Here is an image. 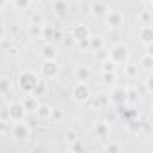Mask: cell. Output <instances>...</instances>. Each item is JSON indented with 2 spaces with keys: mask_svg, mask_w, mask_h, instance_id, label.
I'll use <instances>...</instances> for the list:
<instances>
[{
  "mask_svg": "<svg viewBox=\"0 0 153 153\" xmlns=\"http://www.w3.org/2000/svg\"><path fill=\"white\" fill-rule=\"evenodd\" d=\"M72 149H76V151H83V149H85V146H83L79 140H74V148H72Z\"/></svg>",
  "mask_w": 153,
  "mask_h": 153,
  "instance_id": "obj_29",
  "label": "cell"
},
{
  "mask_svg": "<svg viewBox=\"0 0 153 153\" xmlns=\"http://www.w3.org/2000/svg\"><path fill=\"white\" fill-rule=\"evenodd\" d=\"M4 6H6V0H0V9H2Z\"/></svg>",
  "mask_w": 153,
  "mask_h": 153,
  "instance_id": "obj_33",
  "label": "cell"
},
{
  "mask_svg": "<svg viewBox=\"0 0 153 153\" xmlns=\"http://www.w3.org/2000/svg\"><path fill=\"white\" fill-rule=\"evenodd\" d=\"M67 140H68V142H74V140H78V135H76L74 131H68V133H67Z\"/></svg>",
  "mask_w": 153,
  "mask_h": 153,
  "instance_id": "obj_30",
  "label": "cell"
},
{
  "mask_svg": "<svg viewBox=\"0 0 153 153\" xmlns=\"http://www.w3.org/2000/svg\"><path fill=\"white\" fill-rule=\"evenodd\" d=\"M96 105H97V106L110 105V96H106V94H99V96H97V101H96Z\"/></svg>",
  "mask_w": 153,
  "mask_h": 153,
  "instance_id": "obj_21",
  "label": "cell"
},
{
  "mask_svg": "<svg viewBox=\"0 0 153 153\" xmlns=\"http://www.w3.org/2000/svg\"><path fill=\"white\" fill-rule=\"evenodd\" d=\"M31 0H15V7L16 9H29Z\"/></svg>",
  "mask_w": 153,
  "mask_h": 153,
  "instance_id": "obj_22",
  "label": "cell"
},
{
  "mask_svg": "<svg viewBox=\"0 0 153 153\" xmlns=\"http://www.w3.org/2000/svg\"><path fill=\"white\" fill-rule=\"evenodd\" d=\"M34 99H36L34 96H31V97H27V99H25V101L22 103V105H24V108H25V110H36L38 106H36V101H34Z\"/></svg>",
  "mask_w": 153,
  "mask_h": 153,
  "instance_id": "obj_18",
  "label": "cell"
},
{
  "mask_svg": "<svg viewBox=\"0 0 153 153\" xmlns=\"http://www.w3.org/2000/svg\"><path fill=\"white\" fill-rule=\"evenodd\" d=\"M7 117H9L11 121H15V123L24 121V117H25V108H24V105H22V103L11 105V106H9V112H7Z\"/></svg>",
  "mask_w": 153,
  "mask_h": 153,
  "instance_id": "obj_4",
  "label": "cell"
},
{
  "mask_svg": "<svg viewBox=\"0 0 153 153\" xmlns=\"http://www.w3.org/2000/svg\"><path fill=\"white\" fill-rule=\"evenodd\" d=\"M74 76H76V79H78V81L87 83V81L90 79V68H88L87 65H79L78 68L74 70Z\"/></svg>",
  "mask_w": 153,
  "mask_h": 153,
  "instance_id": "obj_9",
  "label": "cell"
},
{
  "mask_svg": "<svg viewBox=\"0 0 153 153\" xmlns=\"http://www.w3.org/2000/svg\"><path fill=\"white\" fill-rule=\"evenodd\" d=\"M103 68H105V72H112V70H115V63L112 59H108V61L103 63Z\"/></svg>",
  "mask_w": 153,
  "mask_h": 153,
  "instance_id": "obj_26",
  "label": "cell"
},
{
  "mask_svg": "<svg viewBox=\"0 0 153 153\" xmlns=\"http://www.w3.org/2000/svg\"><path fill=\"white\" fill-rule=\"evenodd\" d=\"M106 131H108V128H106V124H99V126L96 128V133H97L99 137H106Z\"/></svg>",
  "mask_w": 153,
  "mask_h": 153,
  "instance_id": "obj_27",
  "label": "cell"
},
{
  "mask_svg": "<svg viewBox=\"0 0 153 153\" xmlns=\"http://www.w3.org/2000/svg\"><path fill=\"white\" fill-rule=\"evenodd\" d=\"M103 79H105L106 85H114V83H115V72H114V70H112V72H105Z\"/></svg>",
  "mask_w": 153,
  "mask_h": 153,
  "instance_id": "obj_20",
  "label": "cell"
},
{
  "mask_svg": "<svg viewBox=\"0 0 153 153\" xmlns=\"http://www.w3.org/2000/svg\"><path fill=\"white\" fill-rule=\"evenodd\" d=\"M29 126L25 124V123H22V121H18L15 126H13V137L16 139V140H25V139H29Z\"/></svg>",
  "mask_w": 153,
  "mask_h": 153,
  "instance_id": "obj_6",
  "label": "cell"
},
{
  "mask_svg": "<svg viewBox=\"0 0 153 153\" xmlns=\"http://www.w3.org/2000/svg\"><path fill=\"white\" fill-rule=\"evenodd\" d=\"M11 88V81L7 78H0V94H7Z\"/></svg>",
  "mask_w": 153,
  "mask_h": 153,
  "instance_id": "obj_17",
  "label": "cell"
},
{
  "mask_svg": "<svg viewBox=\"0 0 153 153\" xmlns=\"http://www.w3.org/2000/svg\"><path fill=\"white\" fill-rule=\"evenodd\" d=\"M72 96H74V99L78 101V103H87V101L90 99V90H88V85H87V83H83V81H79L78 85L74 87Z\"/></svg>",
  "mask_w": 153,
  "mask_h": 153,
  "instance_id": "obj_3",
  "label": "cell"
},
{
  "mask_svg": "<svg viewBox=\"0 0 153 153\" xmlns=\"http://www.w3.org/2000/svg\"><path fill=\"white\" fill-rule=\"evenodd\" d=\"M42 31H43L42 24H33V22H31V25H29V36H33V38H42Z\"/></svg>",
  "mask_w": 153,
  "mask_h": 153,
  "instance_id": "obj_13",
  "label": "cell"
},
{
  "mask_svg": "<svg viewBox=\"0 0 153 153\" xmlns=\"http://www.w3.org/2000/svg\"><path fill=\"white\" fill-rule=\"evenodd\" d=\"M2 38H4V27L0 25V40H2Z\"/></svg>",
  "mask_w": 153,
  "mask_h": 153,
  "instance_id": "obj_32",
  "label": "cell"
},
{
  "mask_svg": "<svg viewBox=\"0 0 153 153\" xmlns=\"http://www.w3.org/2000/svg\"><path fill=\"white\" fill-rule=\"evenodd\" d=\"M139 72V67L137 65H128V68H126V74L130 76V78H133V76Z\"/></svg>",
  "mask_w": 153,
  "mask_h": 153,
  "instance_id": "obj_28",
  "label": "cell"
},
{
  "mask_svg": "<svg viewBox=\"0 0 153 153\" xmlns=\"http://www.w3.org/2000/svg\"><path fill=\"white\" fill-rule=\"evenodd\" d=\"M139 18H140V22H142L144 25H151V11H149V9H144V11L139 15Z\"/></svg>",
  "mask_w": 153,
  "mask_h": 153,
  "instance_id": "obj_15",
  "label": "cell"
},
{
  "mask_svg": "<svg viewBox=\"0 0 153 153\" xmlns=\"http://www.w3.org/2000/svg\"><path fill=\"white\" fill-rule=\"evenodd\" d=\"M140 40H142L146 45H151V42H153V29H151V25H144V27H142V31H140Z\"/></svg>",
  "mask_w": 153,
  "mask_h": 153,
  "instance_id": "obj_11",
  "label": "cell"
},
{
  "mask_svg": "<svg viewBox=\"0 0 153 153\" xmlns=\"http://www.w3.org/2000/svg\"><path fill=\"white\" fill-rule=\"evenodd\" d=\"M126 101H128V90H124V88H115L110 94V103H114L115 106L124 105Z\"/></svg>",
  "mask_w": 153,
  "mask_h": 153,
  "instance_id": "obj_7",
  "label": "cell"
},
{
  "mask_svg": "<svg viewBox=\"0 0 153 153\" xmlns=\"http://www.w3.org/2000/svg\"><path fill=\"white\" fill-rule=\"evenodd\" d=\"M105 149H106V151H121V146H115V144H108Z\"/></svg>",
  "mask_w": 153,
  "mask_h": 153,
  "instance_id": "obj_31",
  "label": "cell"
},
{
  "mask_svg": "<svg viewBox=\"0 0 153 153\" xmlns=\"http://www.w3.org/2000/svg\"><path fill=\"white\" fill-rule=\"evenodd\" d=\"M70 38H74V40H88L90 38V31H88L87 25H76L72 29V36Z\"/></svg>",
  "mask_w": 153,
  "mask_h": 153,
  "instance_id": "obj_8",
  "label": "cell"
},
{
  "mask_svg": "<svg viewBox=\"0 0 153 153\" xmlns=\"http://www.w3.org/2000/svg\"><path fill=\"white\" fill-rule=\"evenodd\" d=\"M90 40V47L94 49V51H99L101 47H103V42H101V38H88Z\"/></svg>",
  "mask_w": 153,
  "mask_h": 153,
  "instance_id": "obj_23",
  "label": "cell"
},
{
  "mask_svg": "<svg viewBox=\"0 0 153 153\" xmlns=\"http://www.w3.org/2000/svg\"><path fill=\"white\" fill-rule=\"evenodd\" d=\"M54 9L58 13H63L67 9V2H65V0H56V2H54Z\"/></svg>",
  "mask_w": 153,
  "mask_h": 153,
  "instance_id": "obj_24",
  "label": "cell"
},
{
  "mask_svg": "<svg viewBox=\"0 0 153 153\" xmlns=\"http://www.w3.org/2000/svg\"><path fill=\"white\" fill-rule=\"evenodd\" d=\"M140 65H142V67H146V68H149V67H151V54H149V52H146V56H142Z\"/></svg>",
  "mask_w": 153,
  "mask_h": 153,
  "instance_id": "obj_25",
  "label": "cell"
},
{
  "mask_svg": "<svg viewBox=\"0 0 153 153\" xmlns=\"http://www.w3.org/2000/svg\"><path fill=\"white\" fill-rule=\"evenodd\" d=\"M58 63L54 59H45L43 65L40 67V72L45 76V78H54V76H58Z\"/></svg>",
  "mask_w": 153,
  "mask_h": 153,
  "instance_id": "obj_5",
  "label": "cell"
},
{
  "mask_svg": "<svg viewBox=\"0 0 153 153\" xmlns=\"http://www.w3.org/2000/svg\"><path fill=\"white\" fill-rule=\"evenodd\" d=\"M38 76L36 74H33V72H24L22 76H20V88L25 92V94H33V88H34V85L38 83Z\"/></svg>",
  "mask_w": 153,
  "mask_h": 153,
  "instance_id": "obj_2",
  "label": "cell"
},
{
  "mask_svg": "<svg viewBox=\"0 0 153 153\" xmlns=\"http://www.w3.org/2000/svg\"><path fill=\"white\" fill-rule=\"evenodd\" d=\"M52 36H54V27L45 25L43 31H42V38H45V40H52Z\"/></svg>",
  "mask_w": 153,
  "mask_h": 153,
  "instance_id": "obj_19",
  "label": "cell"
},
{
  "mask_svg": "<svg viewBox=\"0 0 153 153\" xmlns=\"http://www.w3.org/2000/svg\"><path fill=\"white\" fill-rule=\"evenodd\" d=\"M108 13V6L103 4V2H94L92 4V15L94 16H103Z\"/></svg>",
  "mask_w": 153,
  "mask_h": 153,
  "instance_id": "obj_12",
  "label": "cell"
},
{
  "mask_svg": "<svg viewBox=\"0 0 153 153\" xmlns=\"http://www.w3.org/2000/svg\"><path fill=\"white\" fill-rule=\"evenodd\" d=\"M36 110H38V117H40V119H43V121H45V119H49V117H51V108H49V106H45V105H43V106H38Z\"/></svg>",
  "mask_w": 153,
  "mask_h": 153,
  "instance_id": "obj_16",
  "label": "cell"
},
{
  "mask_svg": "<svg viewBox=\"0 0 153 153\" xmlns=\"http://www.w3.org/2000/svg\"><path fill=\"white\" fill-rule=\"evenodd\" d=\"M42 56H43V59H54L56 58V49L52 45H47V47H43Z\"/></svg>",
  "mask_w": 153,
  "mask_h": 153,
  "instance_id": "obj_14",
  "label": "cell"
},
{
  "mask_svg": "<svg viewBox=\"0 0 153 153\" xmlns=\"http://www.w3.org/2000/svg\"><path fill=\"white\" fill-rule=\"evenodd\" d=\"M106 20H108L110 27H119L123 24V15L119 11H110V13H106Z\"/></svg>",
  "mask_w": 153,
  "mask_h": 153,
  "instance_id": "obj_10",
  "label": "cell"
},
{
  "mask_svg": "<svg viewBox=\"0 0 153 153\" xmlns=\"http://www.w3.org/2000/svg\"><path fill=\"white\" fill-rule=\"evenodd\" d=\"M108 59H112L115 65H121V63H126L128 61V49L124 45H114L108 52Z\"/></svg>",
  "mask_w": 153,
  "mask_h": 153,
  "instance_id": "obj_1",
  "label": "cell"
}]
</instances>
